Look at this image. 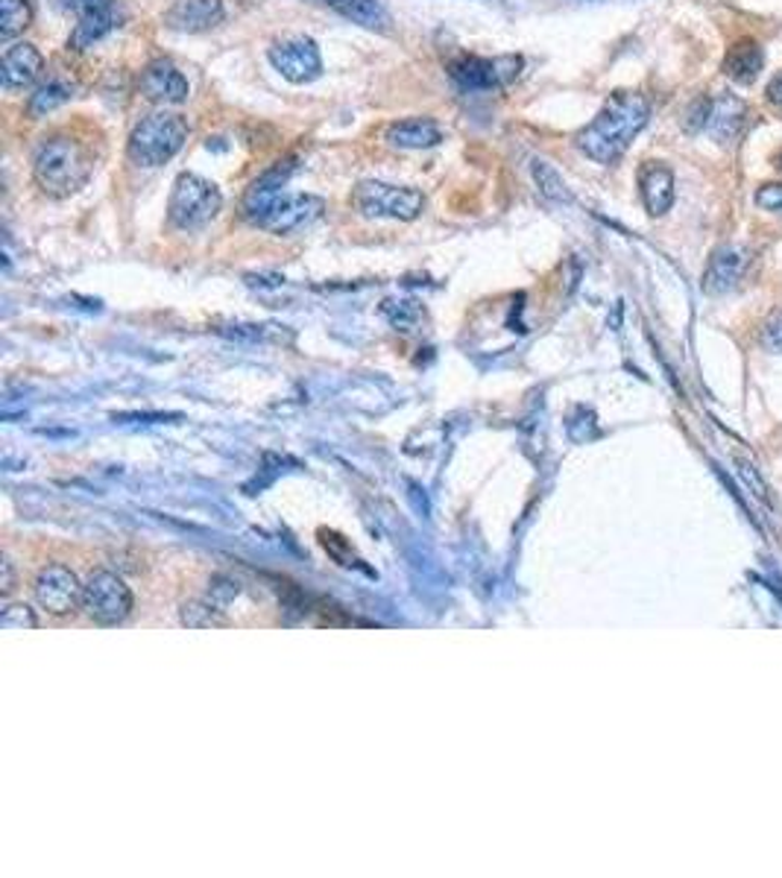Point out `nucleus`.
<instances>
[{"label":"nucleus","instance_id":"25","mask_svg":"<svg viewBox=\"0 0 782 878\" xmlns=\"http://www.w3.org/2000/svg\"><path fill=\"white\" fill-rule=\"evenodd\" d=\"M709 112H712V97L701 94L689 103V109L683 112V129H686L689 136L704 132L706 124H709Z\"/></svg>","mask_w":782,"mask_h":878},{"label":"nucleus","instance_id":"10","mask_svg":"<svg viewBox=\"0 0 782 878\" xmlns=\"http://www.w3.org/2000/svg\"><path fill=\"white\" fill-rule=\"evenodd\" d=\"M267 56H270L273 68L279 71L281 77L293 82V86L314 82L323 74V56H319L317 41L305 39V36L273 44Z\"/></svg>","mask_w":782,"mask_h":878},{"label":"nucleus","instance_id":"34","mask_svg":"<svg viewBox=\"0 0 782 878\" xmlns=\"http://www.w3.org/2000/svg\"><path fill=\"white\" fill-rule=\"evenodd\" d=\"M768 100H771L773 106L782 109V74L771 79V86H768Z\"/></svg>","mask_w":782,"mask_h":878},{"label":"nucleus","instance_id":"18","mask_svg":"<svg viewBox=\"0 0 782 878\" xmlns=\"http://www.w3.org/2000/svg\"><path fill=\"white\" fill-rule=\"evenodd\" d=\"M765 68V50L756 39H739L724 56V74L739 86H754Z\"/></svg>","mask_w":782,"mask_h":878},{"label":"nucleus","instance_id":"21","mask_svg":"<svg viewBox=\"0 0 782 878\" xmlns=\"http://www.w3.org/2000/svg\"><path fill=\"white\" fill-rule=\"evenodd\" d=\"M319 3H326L343 18L355 21L367 29H387V24H390V15L378 0H319Z\"/></svg>","mask_w":782,"mask_h":878},{"label":"nucleus","instance_id":"8","mask_svg":"<svg viewBox=\"0 0 782 878\" xmlns=\"http://www.w3.org/2000/svg\"><path fill=\"white\" fill-rule=\"evenodd\" d=\"M525 59L521 56H461L449 65V77L464 91H495L507 88L513 79H519Z\"/></svg>","mask_w":782,"mask_h":878},{"label":"nucleus","instance_id":"29","mask_svg":"<svg viewBox=\"0 0 782 878\" xmlns=\"http://www.w3.org/2000/svg\"><path fill=\"white\" fill-rule=\"evenodd\" d=\"M762 346L768 348V352H777V355L782 352V310H773L771 317L765 319Z\"/></svg>","mask_w":782,"mask_h":878},{"label":"nucleus","instance_id":"24","mask_svg":"<svg viewBox=\"0 0 782 878\" xmlns=\"http://www.w3.org/2000/svg\"><path fill=\"white\" fill-rule=\"evenodd\" d=\"M381 314L390 319V326H396V329L402 331H414V326L419 322V317H422L419 305L411 300H387L384 305H381Z\"/></svg>","mask_w":782,"mask_h":878},{"label":"nucleus","instance_id":"4","mask_svg":"<svg viewBox=\"0 0 782 878\" xmlns=\"http://www.w3.org/2000/svg\"><path fill=\"white\" fill-rule=\"evenodd\" d=\"M188 141V124L174 112H155L147 115L133 129L126 155L138 167H162L174 158Z\"/></svg>","mask_w":782,"mask_h":878},{"label":"nucleus","instance_id":"28","mask_svg":"<svg viewBox=\"0 0 782 878\" xmlns=\"http://www.w3.org/2000/svg\"><path fill=\"white\" fill-rule=\"evenodd\" d=\"M238 583H235L232 577H214L212 580V586H209V595H205V600H209V603H212L214 609H226L229 607V603H232L235 598H238Z\"/></svg>","mask_w":782,"mask_h":878},{"label":"nucleus","instance_id":"6","mask_svg":"<svg viewBox=\"0 0 782 878\" xmlns=\"http://www.w3.org/2000/svg\"><path fill=\"white\" fill-rule=\"evenodd\" d=\"M352 208L373 220H402L411 222L426 212V196L416 188L387 184L378 179L357 182L352 191Z\"/></svg>","mask_w":782,"mask_h":878},{"label":"nucleus","instance_id":"3","mask_svg":"<svg viewBox=\"0 0 782 878\" xmlns=\"http://www.w3.org/2000/svg\"><path fill=\"white\" fill-rule=\"evenodd\" d=\"M94 174V158L86 144L71 136H53L36 150L33 179L53 200H68L86 188Z\"/></svg>","mask_w":782,"mask_h":878},{"label":"nucleus","instance_id":"30","mask_svg":"<svg viewBox=\"0 0 782 878\" xmlns=\"http://www.w3.org/2000/svg\"><path fill=\"white\" fill-rule=\"evenodd\" d=\"M754 203L762 212H782V182H765L759 191L754 193Z\"/></svg>","mask_w":782,"mask_h":878},{"label":"nucleus","instance_id":"22","mask_svg":"<svg viewBox=\"0 0 782 878\" xmlns=\"http://www.w3.org/2000/svg\"><path fill=\"white\" fill-rule=\"evenodd\" d=\"M531 174L533 179H537V184H540V193L545 200H551V203H571L569 184H566L560 170L551 165V162H545V158H533Z\"/></svg>","mask_w":782,"mask_h":878},{"label":"nucleus","instance_id":"27","mask_svg":"<svg viewBox=\"0 0 782 878\" xmlns=\"http://www.w3.org/2000/svg\"><path fill=\"white\" fill-rule=\"evenodd\" d=\"M182 621L188 627H212V624H220V609H214L209 600H203V603H188L182 609Z\"/></svg>","mask_w":782,"mask_h":878},{"label":"nucleus","instance_id":"9","mask_svg":"<svg viewBox=\"0 0 782 878\" xmlns=\"http://www.w3.org/2000/svg\"><path fill=\"white\" fill-rule=\"evenodd\" d=\"M83 583L77 580V574L68 569V565H48V569L39 571L36 577V603H39L45 612L50 615H71L74 609L83 607Z\"/></svg>","mask_w":782,"mask_h":878},{"label":"nucleus","instance_id":"26","mask_svg":"<svg viewBox=\"0 0 782 878\" xmlns=\"http://www.w3.org/2000/svg\"><path fill=\"white\" fill-rule=\"evenodd\" d=\"M0 627L3 629H36L39 627V618L27 603H10L0 615Z\"/></svg>","mask_w":782,"mask_h":878},{"label":"nucleus","instance_id":"16","mask_svg":"<svg viewBox=\"0 0 782 878\" xmlns=\"http://www.w3.org/2000/svg\"><path fill=\"white\" fill-rule=\"evenodd\" d=\"M744 124H747V103L739 100L733 94H721L712 100V112H709V136L718 141V144H735L744 132Z\"/></svg>","mask_w":782,"mask_h":878},{"label":"nucleus","instance_id":"14","mask_svg":"<svg viewBox=\"0 0 782 878\" xmlns=\"http://www.w3.org/2000/svg\"><path fill=\"white\" fill-rule=\"evenodd\" d=\"M223 15V0H176L165 12V24L176 33H205L217 27Z\"/></svg>","mask_w":782,"mask_h":878},{"label":"nucleus","instance_id":"2","mask_svg":"<svg viewBox=\"0 0 782 878\" xmlns=\"http://www.w3.org/2000/svg\"><path fill=\"white\" fill-rule=\"evenodd\" d=\"M647 117H651V106L639 91H616L609 94L598 115L575 136V144L592 162L616 165L647 126Z\"/></svg>","mask_w":782,"mask_h":878},{"label":"nucleus","instance_id":"31","mask_svg":"<svg viewBox=\"0 0 782 878\" xmlns=\"http://www.w3.org/2000/svg\"><path fill=\"white\" fill-rule=\"evenodd\" d=\"M62 10H71L77 12L79 18L83 15H88V12H100V10H112L115 7V0H56Z\"/></svg>","mask_w":782,"mask_h":878},{"label":"nucleus","instance_id":"5","mask_svg":"<svg viewBox=\"0 0 782 878\" xmlns=\"http://www.w3.org/2000/svg\"><path fill=\"white\" fill-rule=\"evenodd\" d=\"M220 208L223 193L217 184L197 174H182L174 182V193L167 203V220L182 232H193V229L209 226L220 214Z\"/></svg>","mask_w":782,"mask_h":878},{"label":"nucleus","instance_id":"20","mask_svg":"<svg viewBox=\"0 0 782 878\" xmlns=\"http://www.w3.org/2000/svg\"><path fill=\"white\" fill-rule=\"evenodd\" d=\"M117 12L115 7L112 10H100V12H88V15H83L79 18V24L74 27V33H71L68 39V48L71 50H88L94 41L106 39L109 33L117 27Z\"/></svg>","mask_w":782,"mask_h":878},{"label":"nucleus","instance_id":"17","mask_svg":"<svg viewBox=\"0 0 782 878\" xmlns=\"http://www.w3.org/2000/svg\"><path fill=\"white\" fill-rule=\"evenodd\" d=\"M384 141L399 150H428L443 141V129L431 117H407L387 126Z\"/></svg>","mask_w":782,"mask_h":878},{"label":"nucleus","instance_id":"7","mask_svg":"<svg viewBox=\"0 0 782 878\" xmlns=\"http://www.w3.org/2000/svg\"><path fill=\"white\" fill-rule=\"evenodd\" d=\"M133 589L126 586L124 577H117L115 571H100L88 580L83 589V609L86 615L100 624V627H115L133 612Z\"/></svg>","mask_w":782,"mask_h":878},{"label":"nucleus","instance_id":"12","mask_svg":"<svg viewBox=\"0 0 782 878\" xmlns=\"http://www.w3.org/2000/svg\"><path fill=\"white\" fill-rule=\"evenodd\" d=\"M747 264H751V252L744 250V246H721V250H715V255L709 258V267L704 272V290L706 293H715V296L733 290L742 281L744 272H747Z\"/></svg>","mask_w":782,"mask_h":878},{"label":"nucleus","instance_id":"13","mask_svg":"<svg viewBox=\"0 0 782 878\" xmlns=\"http://www.w3.org/2000/svg\"><path fill=\"white\" fill-rule=\"evenodd\" d=\"M41 71H45V56L27 41L7 48L3 59H0V82L7 91L33 86L41 77Z\"/></svg>","mask_w":782,"mask_h":878},{"label":"nucleus","instance_id":"23","mask_svg":"<svg viewBox=\"0 0 782 878\" xmlns=\"http://www.w3.org/2000/svg\"><path fill=\"white\" fill-rule=\"evenodd\" d=\"M33 3L29 0H0V39H15L33 24Z\"/></svg>","mask_w":782,"mask_h":878},{"label":"nucleus","instance_id":"33","mask_svg":"<svg viewBox=\"0 0 782 878\" xmlns=\"http://www.w3.org/2000/svg\"><path fill=\"white\" fill-rule=\"evenodd\" d=\"M0 569H3V583H0V591H3V595H10V591L15 589V574H12V562L3 560V565H0Z\"/></svg>","mask_w":782,"mask_h":878},{"label":"nucleus","instance_id":"15","mask_svg":"<svg viewBox=\"0 0 782 878\" xmlns=\"http://www.w3.org/2000/svg\"><path fill=\"white\" fill-rule=\"evenodd\" d=\"M639 191L651 217H663L674 205V174L663 162H645L639 170Z\"/></svg>","mask_w":782,"mask_h":878},{"label":"nucleus","instance_id":"11","mask_svg":"<svg viewBox=\"0 0 782 878\" xmlns=\"http://www.w3.org/2000/svg\"><path fill=\"white\" fill-rule=\"evenodd\" d=\"M141 94L150 100V103H162V106H179L188 100L191 88H188V79L182 77V71L176 68L174 62L167 59H155L150 62L144 71H141Z\"/></svg>","mask_w":782,"mask_h":878},{"label":"nucleus","instance_id":"19","mask_svg":"<svg viewBox=\"0 0 782 878\" xmlns=\"http://www.w3.org/2000/svg\"><path fill=\"white\" fill-rule=\"evenodd\" d=\"M74 91H77V86H74L71 79L53 74L48 82H41V86L33 91V97H29L27 103V115L33 117V120L48 117L50 112H56L59 106H65L71 97H74Z\"/></svg>","mask_w":782,"mask_h":878},{"label":"nucleus","instance_id":"1","mask_svg":"<svg viewBox=\"0 0 782 878\" xmlns=\"http://www.w3.org/2000/svg\"><path fill=\"white\" fill-rule=\"evenodd\" d=\"M297 165L293 158L276 162V165L261 174L250 184V191L243 196V217L270 234H297L308 229L323 217L326 203L314 196V193H288L285 184L293 176Z\"/></svg>","mask_w":782,"mask_h":878},{"label":"nucleus","instance_id":"32","mask_svg":"<svg viewBox=\"0 0 782 878\" xmlns=\"http://www.w3.org/2000/svg\"><path fill=\"white\" fill-rule=\"evenodd\" d=\"M739 474H742L744 483H747V486L754 489V495H759L762 501H768V486H765L762 478H759V474L754 472V466L747 463V460H739Z\"/></svg>","mask_w":782,"mask_h":878},{"label":"nucleus","instance_id":"35","mask_svg":"<svg viewBox=\"0 0 782 878\" xmlns=\"http://www.w3.org/2000/svg\"><path fill=\"white\" fill-rule=\"evenodd\" d=\"M773 165H777V167H780V170H782V150H780V153H777V158H773Z\"/></svg>","mask_w":782,"mask_h":878}]
</instances>
